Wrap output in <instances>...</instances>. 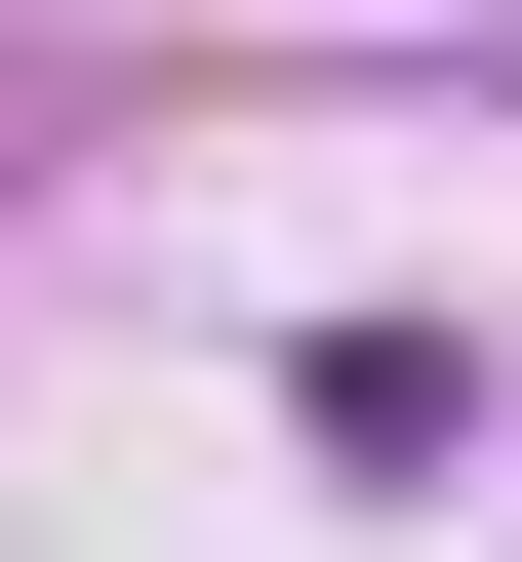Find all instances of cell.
<instances>
[{
  "instance_id": "6da1fadb",
  "label": "cell",
  "mask_w": 522,
  "mask_h": 562,
  "mask_svg": "<svg viewBox=\"0 0 522 562\" xmlns=\"http://www.w3.org/2000/svg\"><path fill=\"white\" fill-rule=\"evenodd\" d=\"M281 402H322L362 482H482V362H442V322H322V362H281Z\"/></svg>"
}]
</instances>
